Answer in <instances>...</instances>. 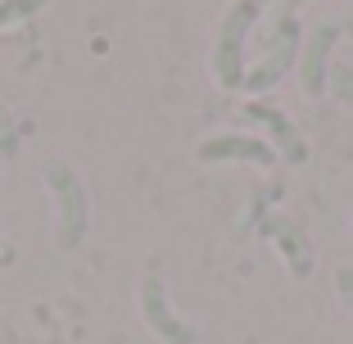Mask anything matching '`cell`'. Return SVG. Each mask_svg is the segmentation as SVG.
<instances>
[{
    "label": "cell",
    "instance_id": "6da1fadb",
    "mask_svg": "<svg viewBox=\"0 0 353 344\" xmlns=\"http://www.w3.org/2000/svg\"><path fill=\"white\" fill-rule=\"evenodd\" d=\"M46 186L54 195V250H77L86 240V227H91V195H86V181L73 163L63 159H50L46 163Z\"/></svg>",
    "mask_w": 353,
    "mask_h": 344
},
{
    "label": "cell",
    "instance_id": "7a4b0ae2",
    "mask_svg": "<svg viewBox=\"0 0 353 344\" xmlns=\"http://www.w3.org/2000/svg\"><path fill=\"white\" fill-rule=\"evenodd\" d=\"M263 19L259 0H236L218 23V37H213V77H218L222 91H240L245 82V68H250V32Z\"/></svg>",
    "mask_w": 353,
    "mask_h": 344
},
{
    "label": "cell",
    "instance_id": "3957f363",
    "mask_svg": "<svg viewBox=\"0 0 353 344\" xmlns=\"http://www.w3.org/2000/svg\"><path fill=\"white\" fill-rule=\"evenodd\" d=\"M299 50H303V28H299V19H290L285 28L272 32V41L263 45V54L250 63V68H245V82H240V91L250 95V100L268 95L272 86H276L281 77H285L294 63H299Z\"/></svg>",
    "mask_w": 353,
    "mask_h": 344
},
{
    "label": "cell",
    "instance_id": "277c9868",
    "mask_svg": "<svg viewBox=\"0 0 353 344\" xmlns=\"http://www.w3.org/2000/svg\"><path fill=\"white\" fill-rule=\"evenodd\" d=\"M141 317H145V326L163 344H195L199 340L195 326L176 317V308L168 303V290H163V281H159L154 272H145V276H141Z\"/></svg>",
    "mask_w": 353,
    "mask_h": 344
},
{
    "label": "cell",
    "instance_id": "5b68a950",
    "mask_svg": "<svg viewBox=\"0 0 353 344\" xmlns=\"http://www.w3.org/2000/svg\"><path fill=\"white\" fill-rule=\"evenodd\" d=\"M344 37L340 23H322L303 37V50H299V86L308 100H322L326 95V77H331V50L335 41Z\"/></svg>",
    "mask_w": 353,
    "mask_h": 344
},
{
    "label": "cell",
    "instance_id": "8992f818",
    "mask_svg": "<svg viewBox=\"0 0 353 344\" xmlns=\"http://www.w3.org/2000/svg\"><path fill=\"white\" fill-rule=\"evenodd\" d=\"M240 118H245V123H254V127H263V132H268V145L276 150V154H285V163L299 168L303 159H308V141H303L299 127L281 114L276 105H268V100H245Z\"/></svg>",
    "mask_w": 353,
    "mask_h": 344
},
{
    "label": "cell",
    "instance_id": "52a82bcc",
    "mask_svg": "<svg viewBox=\"0 0 353 344\" xmlns=\"http://www.w3.org/2000/svg\"><path fill=\"white\" fill-rule=\"evenodd\" d=\"M204 163H259V168H272L276 163V150L263 141V136H245V132H222V136H204L195 150Z\"/></svg>",
    "mask_w": 353,
    "mask_h": 344
},
{
    "label": "cell",
    "instance_id": "ba28073f",
    "mask_svg": "<svg viewBox=\"0 0 353 344\" xmlns=\"http://www.w3.org/2000/svg\"><path fill=\"white\" fill-rule=\"evenodd\" d=\"M263 231L281 245V254H285V263H290L294 276H308L312 272V250H308V240L299 236V227H294L285 213H272V218L263 222Z\"/></svg>",
    "mask_w": 353,
    "mask_h": 344
},
{
    "label": "cell",
    "instance_id": "9c48e42d",
    "mask_svg": "<svg viewBox=\"0 0 353 344\" xmlns=\"http://www.w3.org/2000/svg\"><path fill=\"white\" fill-rule=\"evenodd\" d=\"M50 5V0H0V28H14V23H28L32 14Z\"/></svg>",
    "mask_w": 353,
    "mask_h": 344
},
{
    "label": "cell",
    "instance_id": "30bf717a",
    "mask_svg": "<svg viewBox=\"0 0 353 344\" xmlns=\"http://www.w3.org/2000/svg\"><path fill=\"white\" fill-rule=\"evenodd\" d=\"M326 91H331L344 109H353V68H331V77H326Z\"/></svg>",
    "mask_w": 353,
    "mask_h": 344
},
{
    "label": "cell",
    "instance_id": "8fae6325",
    "mask_svg": "<svg viewBox=\"0 0 353 344\" xmlns=\"http://www.w3.org/2000/svg\"><path fill=\"white\" fill-rule=\"evenodd\" d=\"M335 290H340V303L353 313V267H340V272H335Z\"/></svg>",
    "mask_w": 353,
    "mask_h": 344
},
{
    "label": "cell",
    "instance_id": "7c38bea8",
    "mask_svg": "<svg viewBox=\"0 0 353 344\" xmlns=\"http://www.w3.org/2000/svg\"><path fill=\"white\" fill-rule=\"evenodd\" d=\"M10 263H14V245H10V240H0V267H10Z\"/></svg>",
    "mask_w": 353,
    "mask_h": 344
},
{
    "label": "cell",
    "instance_id": "4fadbf2b",
    "mask_svg": "<svg viewBox=\"0 0 353 344\" xmlns=\"http://www.w3.org/2000/svg\"><path fill=\"white\" fill-rule=\"evenodd\" d=\"M0 132H5V141H10V150H14V132H10V118H5V109H0Z\"/></svg>",
    "mask_w": 353,
    "mask_h": 344
},
{
    "label": "cell",
    "instance_id": "5bb4252c",
    "mask_svg": "<svg viewBox=\"0 0 353 344\" xmlns=\"http://www.w3.org/2000/svg\"><path fill=\"white\" fill-rule=\"evenodd\" d=\"M344 32H349V37H353V10H349V23H344Z\"/></svg>",
    "mask_w": 353,
    "mask_h": 344
},
{
    "label": "cell",
    "instance_id": "9a60e30c",
    "mask_svg": "<svg viewBox=\"0 0 353 344\" xmlns=\"http://www.w3.org/2000/svg\"><path fill=\"white\" fill-rule=\"evenodd\" d=\"M259 5H272V0H259Z\"/></svg>",
    "mask_w": 353,
    "mask_h": 344
}]
</instances>
